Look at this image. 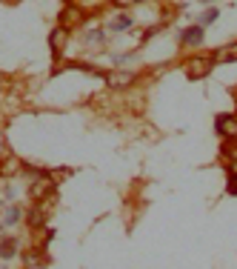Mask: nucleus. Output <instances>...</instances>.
<instances>
[{
    "label": "nucleus",
    "instance_id": "obj_8",
    "mask_svg": "<svg viewBox=\"0 0 237 269\" xmlns=\"http://www.w3.org/2000/svg\"><path fill=\"white\" fill-rule=\"evenodd\" d=\"M23 260H26V269H40L49 263V255H46V249H40V246H32V249L23 252Z\"/></svg>",
    "mask_w": 237,
    "mask_h": 269
},
{
    "label": "nucleus",
    "instance_id": "obj_18",
    "mask_svg": "<svg viewBox=\"0 0 237 269\" xmlns=\"http://www.w3.org/2000/svg\"><path fill=\"white\" fill-rule=\"evenodd\" d=\"M114 6H132V0H114Z\"/></svg>",
    "mask_w": 237,
    "mask_h": 269
},
{
    "label": "nucleus",
    "instance_id": "obj_21",
    "mask_svg": "<svg viewBox=\"0 0 237 269\" xmlns=\"http://www.w3.org/2000/svg\"><path fill=\"white\" fill-rule=\"evenodd\" d=\"M132 3H140V0H132Z\"/></svg>",
    "mask_w": 237,
    "mask_h": 269
},
{
    "label": "nucleus",
    "instance_id": "obj_7",
    "mask_svg": "<svg viewBox=\"0 0 237 269\" xmlns=\"http://www.w3.org/2000/svg\"><path fill=\"white\" fill-rule=\"evenodd\" d=\"M134 81H137V75L132 72H106V86H112V89H126Z\"/></svg>",
    "mask_w": 237,
    "mask_h": 269
},
{
    "label": "nucleus",
    "instance_id": "obj_10",
    "mask_svg": "<svg viewBox=\"0 0 237 269\" xmlns=\"http://www.w3.org/2000/svg\"><path fill=\"white\" fill-rule=\"evenodd\" d=\"M80 20H83V12H80L77 6H66V9L60 12V20H57V26L69 29V26H74V23H80Z\"/></svg>",
    "mask_w": 237,
    "mask_h": 269
},
{
    "label": "nucleus",
    "instance_id": "obj_19",
    "mask_svg": "<svg viewBox=\"0 0 237 269\" xmlns=\"http://www.w3.org/2000/svg\"><path fill=\"white\" fill-rule=\"evenodd\" d=\"M3 229H6V226H3V224H0V235H3Z\"/></svg>",
    "mask_w": 237,
    "mask_h": 269
},
{
    "label": "nucleus",
    "instance_id": "obj_12",
    "mask_svg": "<svg viewBox=\"0 0 237 269\" xmlns=\"http://www.w3.org/2000/svg\"><path fill=\"white\" fill-rule=\"evenodd\" d=\"M220 155H223V161H234L237 158V138H223Z\"/></svg>",
    "mask_w": 237,
    "mask_h": 269
},
{
    "label": "nucleus",
    "instance_id": "obj_1",
    "mask_svg": "<svg viewBox=\"0 0 237 269\" xmlns=\"http://www.w3.org/2000/svg\"><path fill=\"white\" fill-rule=\"evenodd\" d=\"M211 69H214L211 54H192L189 60H183V72H186L189 81H203V78H209Z\"/></svg>",
    "mask_w": 237,
    "mask_h": 269
},
{
    "label": "nucleus",
    "instance_id": "obj_17",
    "mask_svg": "<svg viewBox=\"0 0 237 269\" xmlns=\"http://www.w3.org/2000/svg\"><path fill=\"white\" fill-rule=\"evenodd\" d=\"M103 40H106V32H103V29H92V32L86 35V43H89V46H97V43H103Z\"/></svg>",
    "mask_w": 237,
    "mask_h": 269
},
{
    "label": "nucleus",
    "instance_id": "obj_6",
    "mask_svg": "<svg viewBox=\"0 0 237 269\" xmlns=\"http://www.w3.org/2000/svg\"><path fill=\"white\" fill-rule=\"evenodd\" d=\"M66 37H69V29H63V26H54L52 32H49V46H52L54 60H57L63 54V49H66Z\"/></svg>",
    "mask_w": 237,
    "mask_h": 269
},
{
    "label": "nucleus",
    "instance_id": "obj_16",
    "mask_svg": "<svg viewBox=\"0 0 237 269\" xmlns=\"http://www.w3.org/2000/svg\"><path fill=\"white\" fill-rule=\"evenodd\" d=\"M132 23H134V20L129 18V15H120L117 20H112V29H114V32H126V29H132Z\"/></svg>",
    "mask_w": 237,
    "mask_h": 269
},
{
    "label": "nucleus",
    "instance_id": "obj_20",
    "mask_svg": "<svg viewBox=\"0 0 237 269\" xmlns=\"http://www.w3.org/2000/svg\"><path fill=\"white\" fill-rule=\"evenodd\" d=\"M200 3H211V0H200Z\"/></svg>",
    "mask_w": 237,
    "mask_h": 269
},
{
    "label": "nucleus",
    "instance_id": "obj_2",
    "mask_svg": "<svg viewBox=\"0 0 237 269\" xmlns=\"http://www.w3.org/2000/svg\"><path fill=\"white\" fill-rule=\"evenodd\" d=\"M54 200L57 197H46V200H40V204H32V209L26 212V226L32 229V232H37V229H43L46 221H49V215H52L54 209Z\"/></svg>",
    "mask_w": 237,
    "mask_h": 269
},
{
    "label": "nucleus",
    "instance_id": "obj_3",
    "mask_svg": "<svg viewBox=\"0 0 237 269\" xmlns=\"http://www.w3.org/2000/svg\"><path fill=\"white\" fill-rule=\"evenodd\" d=\"M54 195V175L52 178H40V180H32V186H29V200L32 204H40L46 197Z\"/></svg>",
    "mask_w": 237,
    "mask_h": 269
},
{
    "label": "nucleus",
    "instance_id": "obj_11",
    "mask_svg": "<svg viewBox=\"0 0 237 269\" xmlns=\"http://www.w3.org/2000/svg\"><path fill=\"white\" fill-rule=\"evenodd\" d=\"M15 255H18V238H3L0 241V258L12 260Z\"/></svg>",
    "mask_w": 237,
    "mask_h": 269
},
{
    "label": "nucleus",
    "instance_id": "obj_14",
    "mask_svg": "<svg viewBox=\"0 0 237 269\" xmlns=\"http://www.w3.org/2000/svg\"><path fill=\"white\" fill-rule=\"evenodd\" d=\"M217 18H220V9H217V6H214V9H206V12L200 15V18H197V26L206 29V26H211V23H214Z\"/></svg>",
    "mask_w": 237,
    "mask_h": 269
},
{
    "label": "nucleus",
    "instance_id": "obj_4",
    "mask_svg": "<svg viewBox=\"0 0 237 269\" xmlns=\"http://www.w3.org/2000/svg\"><path fill=\"white\" fill-rule=\"evenodd\" d=\"M214 132L220 138H237V115H228V112L214 115Z\"/></svg>",
    "mask_w": 237,
    "mask_h": 269
},
{
    "label": "nucleus",
    "instance_id": "obj_15",
    "mask_svg": "<svg viewBox=\"0 0 237 269\" xmlns=\"http://www.w3.org/2000/svg\"><path fill=\"white\" fill-rule=\"evenodd\" d=\"M226 195L237 197V172L226 169Z\"/></svg>",
    "mask_w": 237,
    "mask_h": 269
},
{
    "label": "nucleus",
    "instance_id": "obj_9",
    "mask_svg": "<svg viewBox=\"0 0 237 269\" xmlns=\"http://www.w3.org/2000/svg\"><path fill=\"white\" fill-rule=\"evenodd\" d=\"M177 43L183 46H200L203 43V26H197V23H192V26H186L183 32H180V40Z\"/></svg>",
    "mask_w": 237,
    "mask_h": 269
},
{
    "label": "nucleus",
    "instance_id": "obj_13",
    "mask_svg": "<svg viewBox=\"0 0 237 269\" xmlns=\"http://www.w3.org/2000/svg\"><path fill=\"white\" fill-rule=\"evenodd\" d=\"M20 218H23V209H20V207H9V209H6V218H3V226L9 229V226L18 224Z\"/></svg>",
    "mask_w": 237,
    "mask_h": 269
},
{
    "label": "nucleus",
    "instance_id": "obj_5",
    "mask_svg": "<svg viewBox=\"0 0 237 269\" xmlns=\"http://www.w3.org/2000/svg\"><path fill=\"white\" fill-rule=\"evenodd\" d=\"M211 60H214V66L237 63V40H231V43H226V46H217V49L211 52Z\"/></svg>",
    "mask_w": 237,
    "mask_h": 269
}]
</instances>
